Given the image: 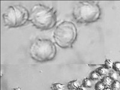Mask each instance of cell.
Masks as SVG:
<instances>
[{"mask_svg": "<svg viewBox=\"0 0 120 90\" xmlns=\"http://www.w3.org/2000/svg\"><path fill=\"white\" fill-rule=\"evenodd\" d=\"M81 86V84L78 80H73L68 82L67 83V89L68 90H76Z\"/></svg>", "mask_w": 120, "mask_h": 90, "instance_id": "52a82bcc", "label": "cell"}, {"mask_svg": "<svg viewBox=\"0 0 120 90\" xmlns=\"http://www.w3.org/2000/svg\"><path fill=\"white\" fill-rule=\"evenodd\" d=\"M76 90H88V88L86 87H85V86H83L82 85H81V86H79L78 88H77Z\"/></svg>", "mask_w": 120, "mask_h": 90, "instance_id": "ac0fdd59", "label": "cell"}, {"mask_svg": "<svg viewBox=\"0 0 120 90\" xmlns=\"http://www.w3.org/2000/svg\"><path fill=\"white\" fill-rule=\"evenodd\" d=\"M100 8L96 1H79L74 7L72 15L75 21L79 23L96 22L100 16Z\"/></svg>", "mask_w": 120, "mask_h": 90, "instance_id": "7a4b0ae2", "label": "cell"}, {"mask_svg": "<svg viewBox=\"0 0 120 90\" xmlns=\"http://www.w3.org/2000/svg\"><path fill=\"white\" fill-rule=\"evenodd\" d=\"M82 85L87 88H91L93 86V81L90 78H85L82 82Z\"/></svg>", "mask_w": 120, "mask_h": 90, "instance_id": "30bf717a", "label": "cell"}, {"mask_svg": "<svg viewBox=\"0 0 120 90\" xmlns=\"http://www.w3.org/2000/svg\"><path fill=\"white\" fill-rule=\"evenodd\" d=\"M22 90V89L21 88H13V89H12V90Z\"/></svg>", "mask_w": 120, "mask_h": 90, "instance_id": "d6986e66", "label": "cell"}, {"mask_svg": "<svg viewBox=\"0 0 120 90\" xmlns=\"http://www.w3.org/2000/svg\"><path fill=\"white\" fill-rule=\"evenodd\" d=\"M13 7L16 16V28L23 26L29 22L30 12L26 7L22 5H15Z\"/></svg>", "mask_w": 120, "mask_h": 90, "instance_id": "5b68a950", "label": "cell"}, {"mask_svg": "<svg viewBox=\"0 0 120 90\" xmlns=\"http://www.w3.org/2000/svg\"><path fill=\"white\" fill-rule=\"evenodd\" d=\"M119 75H120V72H119Z\"/></svg>", "mask_w": 120, "mask_h": 90, "instance_id": "44dd1931", "label": "cell"}, {"mask_svg": "<svg viewBox=\"0 0 120 90\" xmlns=\"http://www.w3.org/2000/svg\"><path fill=\"white\" fill-rule=\"evenodd\" d=\"M104 90H112V89L110 87H105V88L104 89Z\"/></svg>", "mask_w": 120, "mask_h": 90, "instance_id": "ffe728a7", "label": "cell"}, {"mask_svg": "<svg viewBox=\"0 0 120 90\" xmlns=\"http://www.w3.org/2000/svg\"><path fill=\"white\" fill-rule=\"evenodd\" d=\"M78 36L76 26L70 21H64L58 25L53 37L55 43L61 48H71Z\"/></svg>", "mask_w": 120, "mask_h": 90, "instance_id": "3957f363", "label": "cell"}, {"mask_svg": "<svg viewBox=\"0 0 120 90\" xmlns=\"http://www.w3.org/2000/svg\"><path fill=\"white\" fill-rule=\"evenodd\" d=\"M109 76L112 79V80L113 81H116L118 80V74L116 71H111L110 73H109Z\"/></svg>", "mask_w": 120, "mask_h": 90, "instance_id": "9a60e30c", "label": "cell"}, {"mask_svg": "<svg viewBox=\"0 0 120 90\" xmlns=\"http://www.w3.org/2000/svg\"><path fill=\"white\" fill-rule=\"evenodd\" d=\"M56 53V48L51 40L38 38L32 43L30 54L33 60L38 62L49 61L53 60Z\"/></svg>", "mask_w": 120, "mask_h": 90, "instance_id": "277c9868", "label": "cell"}, {"mask_svg": "<svg viewBox=\"0 0 120 90\" xmlns=\"http://www.w3.org/2000/svg\"><path fill=\"white\" fill-rule=\"evenodd\" d=\"M113 62L112 61V60L110 59H106L105 61V63L103 64V67L106 68L107 70L108 69H111L113 67Z\"/></svg>", "mask_w": 120, "mask_h": 90, "instance_id": "8fae6325", "label": "cell"}, {"mask_svg": "<svg viewBox=\"0 0 120 90\" xmlns=\"http://www.w3.org/2000/svg\"><path fill=\"white\" fill-rule=\"evenodd\" d=\"M105 88V86L102 83L101 81L97 82L94 86V90H104Z\"/></svg>", "mask_w": 120, "mask_h": 90, "instance_id": "2e32d148", "label": "cell"}, {"mask_svg": "<svg viewBox=\"0 0 120 90\" xmlns=\"http://www.w3.org/2000/svg\"><path fill=\"white\" fill-rule=\"evenodd\" d=\"M96 71L99 75L100 76H102L106 75L107 73V69L105 67H100L96 70Z\"/></svg>", "mask_w": 120, "mask_h": 90, "instance_id": "7c38bea8", "label": "cell"}, {"mask_svg": "<svg viewBox=\"0 0 120 90\" xmlns=\"http://www.w3.org/2000/svg\"><path fill=\"white\" fill-rule=\"evenodd\" d=\"M111 89L112 90H119L120 89V81H113L112 85L111 86Z\"/></svg>", "mask_w": 120, "mask_h": 90, "instance_id": "4fadbf2b", "label": "cell"}, {"mask_svg": "<svg viewBox=\"0 0 120 90\" xmlns=\"http://www.w3.org/2000/svg\"></svg>", "mask_w": 120, "mask_h": 90, "instance_id": "7402d4cb", "label": "cell"}, {"mask_svg": "<svg viewBox=\"0 0 120 90\" xmlns=\"http://www.w3.org/2000/svg\"><path fill=\"white\" fill-rule=\"evenodd\" d=\"M112 68L116 72H120V62H115L113 63V67Z\"/></svg>", "mask_w": 120, "mask_h": 90, "instance_id": "e0dca14e", "label": "cell"}, {"mask_svg": "<svg viewBox=\"0 0 120 90\" xmlns=\"http://www.w3.org/2000/svg\"><path fill=\"white\" fill-rule=\"evenodd\" d=\"M101 82L105 86V87H111L113 81L109 76H104L101 80Z\"/></svg>", "mask_w": 120, "mask_h": 90, "instance_id": "ba28073f", "label": "cell"}, {"mask_svg": "<svg viewBox=\"0 0 120 90\" xmlns=\"http://www.w3.org/2000/svg\"><path fill=\"white\" fill-rule=\"evenodd\" d=\"M4 25L8 28H16L17 20L13 6H10L7 8L3 15Z\"/></svg>", "mask_w": 120, "mask_h": 90, "instance_id": "8992f818", "label": "cell"}, {"mask_svg": "<svg viewBox=\"0 0 120 90\" xmlns=\"http://www.w3.org/2000/svg\"><path fill=\"white\" fill-rule=\"evenodd\" d=\"M29 22L38 30H51L57 23L56 11L44 4H36L30 12Z\"/></svg>", "mask_w": 120, "mask_h": 90, "instance_id": "6da1fadb", "label": "cell"}, {"mask_svg": "<svg viewBox=\"0 0 120 90\" xmlns=\"http://www.w3.org/2000/svg\"><path fill=\"white\" fill-rule=\"evenodd\" d=\"M100 76L96 71H93V72H91L90 75V79H91L92 81H97L99 79Z\"/></svg>", "mask_w": 120, "mask_h": 90, "instance_id": "5bb4252c", "label": "cell"}, {"mask_svg": "<svg viewBox=\"0 0 120 90\" xmlns=\"http://www.w3.org/2000/svg\"><path fill=\"white\" fill-rule=\"evenodd\" d=\"M65 85L60 83H54L51 86L52 90H64Z\"/></svg>", "mask_w": 120, "mask_h": 90, "instance_id": "9c48e42d", "label": "cell"}]
</instances>
